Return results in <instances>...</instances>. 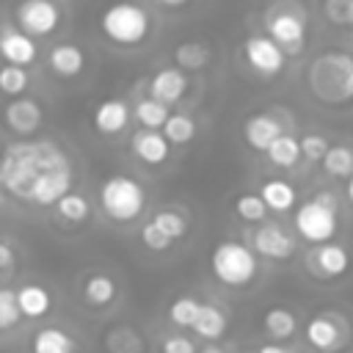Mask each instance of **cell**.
<instances>
[{
  "label": "cell",
  "instance_id": "7c38bea8",
  "mask_svg": "<svg viewBox=\"0 0 353 353\" xmlns=\"http://www.w3.org/2000/svg\"><path fill=\"white\" fill-rule=\"evenodd\" d=\"M243 52H245L248 66L256 74L270 77V74H279L284 69V52L268 36H248L243 44Z\"/></svg>",
  "mask_w": 353,
  "mask_h": 353
},
{
  "label": "cell",
  "instance_id": "ba28073f",
  "mask_svg": "<svg viewBox=\"0 0 353 353\" xmlns=\"http://www.w3.org/2000/svg\"><path fill=\"white\" fill-rule=\"evenodd\" d=\"M248 240H251L254 256L259 254V256L276 259V262L290 259V256L295 254V248H298V240H295L281 223H262V226H256V229L251 232Z\"/></svg>",
  "mask_w": 353,
  "mask_h": 353
},
{
  "label": "cell",
  "instance_id": "ee69618b",
  "mask_svg": "<svg viewBox=\"0 0 353 353\" xmlns=\"http://www.w3.org/2000/svg\"><path fill=\"white\" fill-rule=\"evenodd\" d=\"M345 25H353V0H345Z\"/></svg>",
  "mask_w": 353,
  "mask_h": 353
},
{
  "label": "cell",
  "instance_id": "d4e9b609",
  "mask_svg": "<svg viewBox=\"0 0 353 353\" xmlns=\"http://www.w3.org/2000/svg\"><path fill=\"white\" fill-rule=\"evenodd\" d=\"M193 331H196L201 339H210V342L221 339V336L226 334V314H223V309L215 306V303H201L199 317H196V323H193Z\"/></svg>",
  "mask_w": 353,
  "mask_h": 353
},
{
  "label": "cell",
  "instance_id": "ab89813d",
  "mask_svg": "<svg viewBox=\"0 0 353 353\" xmlns=\"http://www.w3.org/2000/svg\"><path fill=\"white\" fill-rule=\"evenodd\" d=\"M160 350H163V353H199L196 345H193V339H188V336H182V334L165 336Z\"/></svg>",
  "mask_w": 353,
  "mask_h": 353
},
{
  "label": "cell",
  "instance_id": "836d02e7",
  "mask_svg": "<svg viewBox=\"0 0 353 353\" xmlns=\"http://www.w3.org/2000/svg\"><path fill=\"white\" fill-rule=\"evenodd\" d=\"M28 83H30L28 69H19V66H0V94H6V97H11V99H19V97L28 91Z\"/></svg>",
  "mask_w": 353,
  "mask_h": 353
},
{
  "label": "cell",
  "instance_id": "2e32d148",
  "mask_svg": "<svg viewBox=\"0 0 353 353\" xmlns=\"http://www.w3.org/2000/svg\"><path fill=\"white\" fill-rule=\"evenodd\" d=\"M284 135V127H281V121L276 119V116H270V113H256V116H248L245 119V124H243V138H245V143L251 146V149H256V152H265L276 138H281Z\"/></svg>",
  "mask_w": 353,
  "mask_h": 353
},
{
  "label": "cell",
  "instance_id": "b9f144b4",
  "mask_svg": "<svg viewBox=\"0 0 353 353\" xmlns=\"http://www.w3.org/2000/svg\"><path fill=\"white\" fill-rule=\"evenodd\" d=\"M14 268V248L8 243H0V270Z\"/></svg>",
  "mask_w": 353,
  "mask_h": 353
},
{
  "label": "cell",
  "instance_id": "8d00e7d4",
  "mask_svg": "<svg viewBox=\"0 0 353 353\" xmlns=\"http://www.w3.org/2000/svg\"><path fill=\"white\" fill-rule=\"evenodd\" d=\"M19 309H17V292L8 287H0V331H8L19 323Z\"/></svg>",
  "mask_w": 353,
  "mask_h": 353
},
{
  "label": "cell",
  "instance_id": "ac0fdd59",
  "mask_svg": "<svg viewBox=\"0 0 353 353\" xmlns=\"http://www.w3.org/2000/svg\"><path fill=\"white\" fill-rule=\"evenodd\" d=\"M130 149H132V154H135L141 163H146V165H160V163H165L168 154H171L165 138H163L160 132H154V130H138V132H132Z\"/></svg>",
  "mask_w": 353,
  "mask_h": 353
},
{
  "label": "cell",
  "instance_id": "ffe728a7",
  "mask_svg": "<svg viewBox=\"0 0 353 353\" xmlns=\"http://www.w3.org/2000/svg\"><path fill=\"white\" fill-rule=\"evenodd\" d=\"M30 353H77V342L63 328H39L30 339Z\"/></svg>",
  "mask_w": 353,
  "mask_h": 353
},
{
  "label": "cell",
  "instance_id": "f1b7e54d",
  "mask_svg": "<svg viewBox=\"0 0 353 353\" xmlns=\"http://www.w3.org/2000/svg\"><path fill=\"white\" fill-rule=\"evenodd\" d=\"M268 160L276 165V168H292L298 160H301V149H298V138H292L290 132H284L281 138H276L268 149H265Z\"/></svg>",
  "mask_w": 353,
  "mask_h": 353
},
{
  "label": "cell",
  "instance_id": "74e56055",
  "mask_svg": "<svg viewBox=\"0 0 353 353\" xmlns=\"http://www.w3.org/2000/svg\"><path fill=\"white\" fill-rule=\"evenodd\" d=\"M328 141L323 138V135H317V132H309V135H303L301 141H298V149H301V157H306L309 163H320L323 160V154L328 152Z\"/></svg>",
  "mask_w": 353,
  "mask_h": 353
},
{
  "label": "cell",
  "instance_id": "9c48e42d",
  "mask_svg": "<svg viewBox=\"0 0 353 353\" xmlns=\"http://www.w3.org/2000/svg\"><path fill=\"white\" fill-rule=\"evenodd\" d=\"M61 22V8L47 0H28L17 8V25L25 36H50Z\"/></svg>",
  "mask_w": 353,
  "mask_h": 353
},
{
  "label": "cell",
  "instance_id": "60d3db41",
  "mask_svg": "<svg viewBox=\"0 0 353 353\" xmlns=\"http://www.w3.org/2000/svg\"><path fill=\"white\" fill-rule=\"evenodd\" d=\"M323 14L334 22V25H345V3L342 0H331L323 6Z\"/></svg>",
  "mask_w": 353,
  "mask_h": 353
},
{
  "label": "cell",
  "instance_id": "6da1fadb",
  "mask_svg": "<svg viewBox=\"0 0 353 353\" xmlns=\"http://www.w3.org/2000/svg\"><path fill=\"white\" fill-rule=\"evenodd\" d=\"M72 168L66 152L52 141H14L0 154V188L28 201L36 179L47 171Z\"/></svg>",
  "mask_w": 353,
  "mask_h": 353
},
{
  "label": "cell",
  "instance_id": "e575fe53",
  "mask_svg": "<svg viewBox=\"0 0 353 353\" xmlns=\"http://www.w3.org/2000/svg\"><path fill=\"white\" fill-rule=\"evenodd\" d=\"M152 223L174 243V240H179V237H185V232H188V221L179 215V212H174V210H160V212H154L152 215Z\"/></svg>",
  "mask_w": 353,
  "mask_h": 353
},
{
  "label": "cell",
  "instance_id": "7bdbcfd3",
  "mask_svg": "<svg viewBox=\"0 0 353 353\" xmlns=\"http://www.w3.org/2000/svg\"><path fill=\"white\" fill-rule=\"evenodd\" d=\"M256 353H290L287 347H281L279 342H265V345H259L256 347Z\"/></svg>",
  "mask_w": 353,
  "mask_h": 353
},
{
  "label": "cell",
  "instance_id": "1f68e13d",
  "mask_svg": "<svg viewBox=\"0 0 353 353\" xmlns=\"http://www.w3.org/2000/svg\"><path fill=\"white\" fill-rule=\"evenodd\" d=\"M199 309H201V301L196 295H179L168 303V320L179 328H193Z\"/></svg>",
  "mask_w": 353,
  "mask_h": 353
},
{
  "label": "cell",
  "instance_id": "d590c367",
  "mask_svg": "<svg viewBox=\"0 0 353 353\" xmlns=\"http://www.w3.org/2000/svg\"><path fill=\"white\" fill-rule=\"evenodd\" d=\"M234 212H237V218L254 223V221H265L268 207L262 204V199H259L256 193H240V196L234 199Z\"/></svg>",
  "mask_w": 353,
  "mask_h": 353
},
{
  "label": "cell",
  "instance_id": "83f0119b",
  "mask_svg": "<svg viewBox=\"0 0 353 353\" xmlns=\"http://www.w3.org/2000/svg\"><path fill=\"white\" fill-rule=\"evenodd\" d=\"M132 116L138 119L141 130H154V132H157V130H163V124H165V119H168L171 113H168V108H165L163 102H157V99L146 97V99L135 102Z\"/></svg>",
  "mask_w": 353,
  "mask_h": 353
},
{
  "label": "cell",
  "instance_id": "5b68a950",
  "mask_svg": "<svg viewBox=\"0 0 353 353\" xmlns=\"http://www.w3.org/2000/svg\"><path fill=\"white\" fill-rule=\"evenodd\" d=\"M99 28L108 41H113L119 47H135L149 36L152 19H149L146 8L132 6V3H119L102 14Z\"/></svg>",
  "mask_w": 353,
  "mask_h": 353
},
{
  "label": "cell",
  "instance_id": "3957f363",
  "mask_svg": "<svg viewBox=\"0 0 353 353\" xmlns=\"http://www.w3.org/2000/svg\"><path fill=\"white\" fill-rule=\"evenodd\" d=\"M292 223H295L298 237H303L306 243H314V245L331 243V237L339 229V221H336V196L331 190H317L312 199H306L295 210Z\"/></svg>",
  "mask_w": 353,
  "mask_h": 353
},
{
  "label": "cell",
  "instance_id": "603a6c76",
  "mask_svg": "<svg viewBox=\"0 0 353 353\" xmlns=\"http://www.w3.org/2000/svg\"><path fill=\"white\" fill-rule=\"evenodd\" d=\"M116 292H119V287H116V281L108 273H91L83 281V301L88 306H94V309H102V306L113 303Z\"/></svg>",
  "mask_w": 353,
  "mask_h": 353
},
{
  "label": "cell",
  "instance_id": "8992f818",
  "mask_svg": "<svg viewBox=\"0 0 353 353\" xmlns=\"http://www.w3.org/2000/svg\"><path fill=\"white\" fill-rule=\"evenodd\" d=\"M210 270L223 287H245L248 281H254L259 262L248 245L223 240L215 245V251L210 256Z\"/></svg>",
  "mask_w": 353,
  "mask_h": 353
},
{
  "label": "cell",
  "instance_id": "4316f807",
  "mask_svg": "<svg viewBox=\"0 0 353 353\" xmlns=\"http://www.w3.org/2000/svg\"><path fill=\"white\" fill-rule=\"evenodd\" d=\"M210 47L201 44V41H185L174 50V61L179 66V72H199L204 69V63L210 61Z\"/></svg>",
  "mask_w": 353,
  "mask_h": 353
},
{
  "label": "cell",
  "instance_id": "5bb4252c",
  "mask_svg": "<svg viewBox=\"0 0 353 353\" xmlns=\"http://www.w3.org/2000/svg\"><path fill=\"white\" fill-rule=\"evenodd\" d=\"M0 58L6 61V66L25 69L28 63L36 61V41L25 36L19 28H6L0 30Z\"/></svg>",
  "mask_w": 353,
  "mask_h": 353
},
{
  "label": "cell",
  "instance_id": "484cf974",
  "mask_svg": "<svg viewBox=\"0 0 353 353\" xmlns=\"http://www.w3.org/2000/svg\"><path fill=\"white\" fill-rule=\"evenodd\" d=\"M105 347H108V353H143L146 342L141 339V334L132 325H116L108 331Z\"/></svg>",
  "mask_w": 353,
  "mask_h": 353
},
{
  "label": "cell",
  "instance_id": "4fadbf2b",
  "mask_svg": "<svg viewBox=\"0 0 353 353\" xmlns=\"http://www.w3.org/2000/svg\"><path fill=\"white\" fill-rule=\"evenodd\" d=\"M306 265L320 276V279H336L347 270L350 265V256L347 251L339 245V243H323V245H314L306 256Z\"/></svg>",
  "mask_w": 353,
  "mask_h": 353
},
{
  "label": "cell",
  "instance_id": "7402d4cb",
  "mask_svg": "<svg viewBox=\"0 0 353 353\" xmlns=\"http://www.w3.org/2000/svg\"><path fill=\"white\" fill-rule=\"evenodd\" d=\"M50 306H52V295L44 287L25 284V287L17 290V309H19L22 317H30V320L44 317L50 312Z\"/></svg>",
  "mask_w": 353,
  "mask_h": 353
},
{
  "label": "cell",
  "instance_id": "52a82bcc",
  "mask_svg": "<svg viewBox=\"0 0 353 353\" xmlns=\"http://www.w3.org/2000/svg\"><path fill=\"white\" fill-rule=\"evenodd\" d=\"M265 28H268V39L287 55V52H301L303 50V39H306V17L303 11L298 8H287V6H279V8H270L268 11V19H265Z\"/></svg>",
  "mask_w": 353,
  "mask_h": 353
},
{
  "label": "cell",
  "instance_id": "4dcf8cb0",
  "mask_svg": "<svg viewBox=\"0 0 353 353\" xmlns=\"http://www.w3.org/2000/svg\"><path fill=\"white\" fill-rule=\"evenodd\" d=\"M320 163H323L325 174H331V176H347L350 179V174H353V149L345 146V143H334V146H328V152L323 154Z\"/></svg>",
  "mask_w": 353,
  "mask_h": 353
},
{
  "label": "cell",
  "instance_id": "f546056e",
  "mask_svg": "<svg viewBox=\"0 0 353 353\" xmlns=\"http://www.w3.org/2000/svg\"><path fill=\"white\" fill-rule=\"evenodd\" d=\"M160 135L165 138V143H176V146L190 143V141L196 138V121H193L188 113H171V116L165 119Z\"/></svg>",
  "mask_w": 353,
  "mask_h": 353
},
{
  "label": "cell",
  "instance_id": "e0dca14e",
  "mask_svg": "<svg viewBox=\"0 0 353 353\" xmlns=\"http://www.w3.org/2000/svg\"><path fill=\"white\" fill-rule=\"evenodd\" d=\"M130 116H132L130 105H127L124 99H119V97H110V99H102V102L94 108L91 121H94L97 132H102V135H116V132H121V130L127 127Z\"/></svg>",
  "mask_w": 353,
  "mask_h": 353
},
{
  "label": "cell",
  "instance_id": "7dc6e473",
  "mask_svg": "<svg viewBox=\"0 0 353 353\" xmlns=\"http://www.w3.org/2000/svg\"><path fill=\"white\" fill-rule=\"evenodd\" d=\"M0 204H3V190H0Z\"/></svg>",
  "mask_w": 353,
  "mask_h": 353
},
{
  "label": "cell",
  "instance_id": "cb8c5ba5",
  "mask_svg": "<svg viewBox=\"0 0 353 353\" xmlns=\"http://www.w3.org/2000/svg\"><path fill=\"white\" fill-rule=\"evenodd\" d=\"M262 328L265 334L273 339V342H281V339H290L295 331H298V320L290 309L284 306H270L265 314H262Z\"/></svg>",
  "mask_w": 353,
  "mask_h": 353
},
{
  "label": "cell",
  "instance_id": "8fae6325",
  "mask_svg": "<svg viewBox=\"0 0 353 353\" xmlns=\"http://www.w3.org/2000/svg\"><path fill=\"white\" fill-rule=\"evenodd\" d=\"M44 121V110L36 99H28V97H19V99H11L6 108H3V124L14 132V135H33Z\"/></svg>",
  "mask_w": 353,
  "mask_h": 353
},
{
  "label": "cell",
  "instance_id": "d6986e66",
  "mask_svg": "<svg viewBox=\"0 0 353 353\" xmlns=\"http://www.w3.org/2000/svg\"><path fill=\"white\" fill-rule=\"evenodd\" d=\"M47 66L52 69V74L58 77H77L85 66V52L77 44H55L47 55Z\"/></svg>",
  "mask_w": 353,
  "mask_h": 353
},
{
  "label": "cell",
  "instance_id": "bcb514c9",
  "mask_svg": "<svg viewBox=\"0 0 353 353\" xmlns=\"http://www.w3.org/2000/svg\"><path fill=\"white\" fill-rule=\"evenodd\" d=\"M199 353H226V350H221V347H215V345H207V347L199 350Z\"/></svg>",
  "mask_w": 353,
  "mask_h": 353
},
{
  "label": "cell",
  "instance_id": "c3c4849f",
  "mask_svg": "<svg viewBox=\"0 0 353 353\" xmlns=\"http://www.w3.org/2000/svg\"><path fill=\"white\" fill-rule=\"evenodd\" d=\"M0 350H3V339H0Z\"/></svg>",
  "mask_w": 353,
  "mask_h": 353
},
{
  "label": "cell",
  "instance_id": "d6a6232c",
  "mask_svg": "<svg viewBox=\"0 0 353 353\" xmlns=\"http://www.w3.org/2000/svg\"><path fill=\"white\" fill-rule=\"evenodd\" d=\"M55 210H58V215L63 218V221H69V223H83L88 215H91V201L83 196V193H66L58 204H55Z\"/></svg>",
  "mask_w": 353,
  "mask_h": 353
},
{
  "label": "cell",
  "instance_id": "30bf717a",
  "mask_svg": "<svg viewBox=\"0 0 353 353\" xmlns=\"http://www.w3.org/2000/svg\"><path fill=\"white\" fill-rule=\"evenodd\" d=\"M342 320L331 312H323V314H312L303 325V339L309 347H314L317 353H331L342 345L345 334H342Z\"/></svg>",
  "mask_w": 353,
  "mask_h": 353
},
{
  "label": "cell",
  "instance_id": "7a4b0ae2",
  "mask_svg": "<svg viewBox=\"0 0 353 353\" xmlns=\"http://www.w3.org/2000/svg\"><path fill=\"white\" fill-rule=\"evenodd\" d=\"M306 85L314 99L325 105H345L353 99V55L328 50L306 69Z\"/></svg>",
  "mask_w": 353,
  "mask_h": 353
},
{
  "label": "cell",
  "instance_id": "9a60e30c",
  "mask_svg": "<svg viewBox=\"0 0 353 353\" xmlns=\"http://www.w3.org/2000/svg\"><path fill=\"white\" fill-rule=\"evenodd\" d=\"M185 91H188V77H185V72H179L176 66L157 69V72L152 74V80H149V94H152V99L163 102L165 108L174 105V102H179V99L185 97Z\"/></svg>",
  "mask_w": 353,
  "mask_h": 353
},
{
  "label": "cell",
  "instance_id": "277c9868",
  "mask_svg": "<svg viewBox=\"0 0 353 353\" xmlns=\"http://www.w3.org/2000/svg\"><path fill=\"white\" fill-rule=\"evenodd\" d=\"M99 207L116 223L135 221L146 207L143 185L132 176H108L99 188Z\"/></svg>",
  "mask_w": 353,
  "mask_h": 353
},
{
  "label": "cell",
  "instance_id": "f6af8a7d",
  "mask_svg": "<svg viewBox=\"0 0 353 353\" xmlns=\"http://www.w3.org/2000/svg\"><path fill=\"white\" fill-rule=\"evenodd\" d=\"M345 196H347V201L353 204V176L347 179V188H345Z\"/></svg>",
  "mask_w": 353,
  "mask_h": 353
},
{
  "label": "cell",
  "instance_id": "f35d334b",
  "mask_svg": "<svg viewBox=\"0 0 353 353\" xmlns=\"http://www.w3.org/2000/svg\"><path fill=\"white\" fill-rule=\"evenodd\" d=\"M141 240H143V245H146L149 251H165V248L171 245V240H168L152 221L143 223V229H141Z\"/></svg>",
  "mask_w": 353,
  "mask_h": 353
},
{
  "label": "cell",
  "instance_id": "44dd1931",
  "mask_svg": "<svg viewBox=\"0 0 353 353\" xmlns=\"http://www.w3.org/2000/svg\"><path fill=\"white\" fill-rule=\"evenodd\" d=\"M256 196H259L262 204H265L268 210H273V212H287V210H292L295 201H298V193H295V188H292L287 179H265Z\"/></svg>",
  "mask_w": 353,
  "mask_h": 353
}]
</instances>
